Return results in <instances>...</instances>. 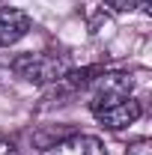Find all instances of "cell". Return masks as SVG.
Returning a JSON list of instances; mask_svg holds the SVG:
<instances>
[{"label": "cell", "instance_id": "8992f818", "mask_svg": "<svg viewBox=\"0 0 152 155\" xmlns=\"http://www.w3.org/2000/svg\"><path fill=\"white\" fill-rule=\"evenodd\" d=\"M146 3L149 0H104V6L114 12H134V9H143Z\"/></svg>", "mask_w": 152, "mask_h": 155}, {"label": "cell", "instance_id": "277c9868", "mask_svg": "<svg viewBox=\"0 0 152 155\" xmlns=\"http://www.w3.org/2000/svg\"><path fill=\"white\" fill-rule=\"evenodd\" d=\"M42 155H107V149L98 137L72 131V134L60 137L57 143H51L48 149H42Z\"/></svg>", "mask_w": 152, "mask_h": 155}, {"label": "cell", "instance_id": "ba28073f", "mask_svg": "<svg viewBox=\"0 0 152 155\" xmlns=\"http://www.w3.org/2000/svg\"><path fill=\"white\" fill-rule=\"evenodd\" d=\"M0 155H18V146H15V140H9L6 134H0Z\"/></svg>", "mask_w": 152, "mask_h": 155}, {"label": "cell", "instance_id": "52a82bcc", "mask_svg": "<svg viewBox=\"0 0 152 155\" xmlns=\"http://www.w3.org/2000/svg\"><path fill=\"white\" fill-rule=\"evenodd\" d=\"M125 155H152V140H149V137H140V140L128 143Z\"/></svg>", "mask_w": 152, "mask_h": 155}, {"label": "cell", "instance_id": "5b68a950", "mask_svg": "<svg viewBox=\"0 0 152 155\" xmlns=\"http://www.w3.org/2000/svg\"><path fill=\"white\" fill-rule=\"evenodd\" d=\"M33 30V18L24 12V9H15V6H3L0 9V48H9Z\"/></svg>", "mask_w": 152, "mask_h": 155}, {"label": "cell", "instance_id": "3957f363", "mask_svg": "<svg viewBox=\"0 0 152 155\" xmlns=\"http://www.w3.org/2000/svg\"><path fill=\"white\" fill-rule=\"evenodd\" d=\"M143 114V107H140V101L137 98H122V101H116V104H107V107H101V110H95V119L107 128V131H119V128H128L131 122H137Z\"/></svg>", "mask_w": 152, "mask_h": 155}, {"label": "cell", "instance_id": "6da1fadb", "mask_svg": "<svg viewBox=\"0 0 152 155\" xmlns=\"http://www.w3.org/2000/svg\"><path fill=\"white\" fill-rule=\"evenodd\" d=\"M12 75L27 81V84H36V87H51L57 84L60 78L66 75L72 66H69V57L66 54H57V51H30V54H18V57L9 63Z\"/></svg>", "mask_w": 152, "mask_h": 155}, {"label": "cell", "instance_id": "7a4b0ae2", "mask_svg": "<svg viewBox=\"0 0 152 155\" xmlns=\"http://www.w3.org/2000/svg\"><path fill=\"white\" fill-rule=\"evenodd\" d=\"M93 93H90V114L95 110H101V107H107V104H116V101H122V98L131 96L134 90V78L128 72H101V75L93 81V87H90Z\"/></svg>", "mask_w": 152, "mask_h": 155}]
</instances>
